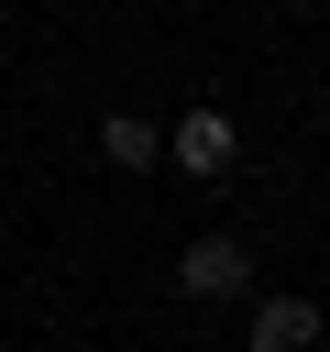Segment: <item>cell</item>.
<instances>
[{
	"mask_svg": "<svg viewBox=\"0 0 330 352\" xmlns=\"http://www.w3.org/2000/svg\"><path fill=\"white\" fill-rule=\"evenodd\" d=\"M165 154H176V176H231V154H242V132H231V110H176V132H165Z\"/></svg>",
	"mask_w": 330,
	"mask_h": 352,
	"instance_id": "2",
	"label": "cell"
},
{
	"mask_svg": "<svg viewBox=\"0 0 330 352\" xmlns=\"http://www.w3.org/2000/svg\"><path fill=\"white\" fill-rule=\"evenodd\" d=\"M99 165H121V176H154V165H165V121H143V110H110V121H99Z\"/></svg>",
	"mask_w": 330,
	"mask_h": 352,
	"instance_id": "4",
	"label": "cell"
},
{
	"mask_svg": "<svg viewBox=\"0 0 330 352\" xmlns=\"http://www.w3.org/2000/svg\"><path fill=\"white\" fill-rule=\"evenodd\" d=\"M242 341L253 352H319V308L308 297H253L242 308Z\"/></svg>",
	"mask_w": 330,
	"mask_h": 352,
	"instance_id": "3",
	"label": "cell"
},
{
	"mask_svg": "<svg viewBox=\"0 0 330 352\" xmlns=\"http://www.w3.org/2000/svg\"><path fill=\"white\" fill-rule=\"evenodd\" d=\"M176 297H198V308L253 297V242H242V231H198V242L176 253Z\"/></svg>",
	"mask_w": 330,
	"mask_h": 352,
	"instance_id": "1",
	"label": "cell"
}]
</instances>
